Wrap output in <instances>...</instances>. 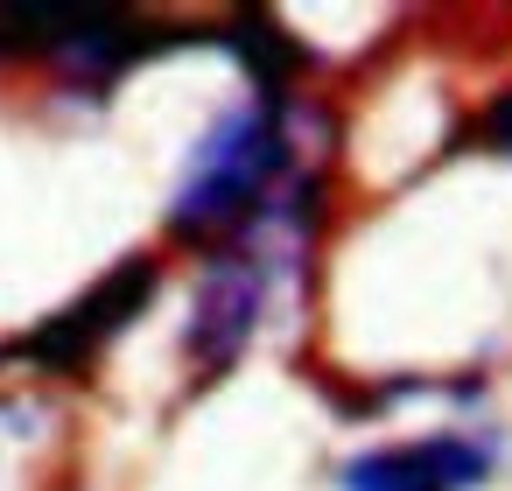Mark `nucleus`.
<instances>
[{
  "instance_id": "1",
  "label": "nucleus",
  "mask_w": 512,
  "mask_h": 491,
  "mask_svg": "<svg viewBox=\"0 0 512 491\" xmlns=\"http://www.w3.org/2000/svg\"><path fill=\"white\" fill-rule=\"evenodd\" d=\"M288 176V99L253 92L232 106L190 155L176 197H169V232L176 239H218L232 225H253L274 204V183Z\"/></svg>"
},
{
  "instance_id": "2",
  "label": "nucleus",
  "mask_w": 512,
  "mask_h": 491,
  "mask_svg": "<svg viewBox=\"0 0 512 491\" xmlns=\"http://www.w3.org/2000/svg\"><path fill=\"white\" fill-rule=\"evenodd\" d=\"M155 43L162 36H148V22L127 8H0V50H50L92 64V78L127 71Z\"/></svg>"
},
{
  "instance_id": "3",
  "label": "nucleus",
  "mask_w": 512,
  "mask_h": 491,
  "mask_svg": "<svg viewBox=\"0 0 512 491\" xmlns=\"http://www.w3.org/2000/svg\"><path fill=\"white\" fill-rule=\"evenodd\" d=\"M148 295H155V260H127V267H113L92 295H78L71 309H57V316L22 344V358L43 365V372H85V365L148 309Z\"/></svg>"
},
{
  "instance_id": "4",
  "label": "nucleus",
  "mask_w": 512,
  "mask_h": 491,
  "mask_svg": "<svg viewBox=\"0 0 512 491\" xmlns=\"http://www.w3.org/2000/svg\"><path fill=\"white\" fill-rule=\"evenodd\" d=\"M260 309H267V253L239 246V253H218L190 295V330H183V351L190 365L204 372H225L253 330H260Z\"/></svg>"
},
{
  "instance_id": "5",
  "label": "nucleus",
  "mask_w": 512,
  "mask_h": 491,
  "mask_svg": "<svg viewBox=\"0 0 512 491\" xmlns=\"http://www.w3.org/2000/svg\"><path fill=\"white\" fill-rule=\"evenodd\" d=\"M484 477H491V449L470 435H421L344 463V491H477Z\"/></svg>"
},
{
  "instance_id": "6",
  "label": "nucleus",
  "mask_w": 512,
  "mask_h": 491,
  "mask_svg": "<svg viewBox=\"0 0 512 491\" xmlns=\"http://www.w3.org/2000/svg\"><path fill=\"white\" fill-rule=\"evenodd\" d=\"M477 148H491V155H505V162H512V85L484 106V120H477Z\"/></svg>"
}]
</instances>
